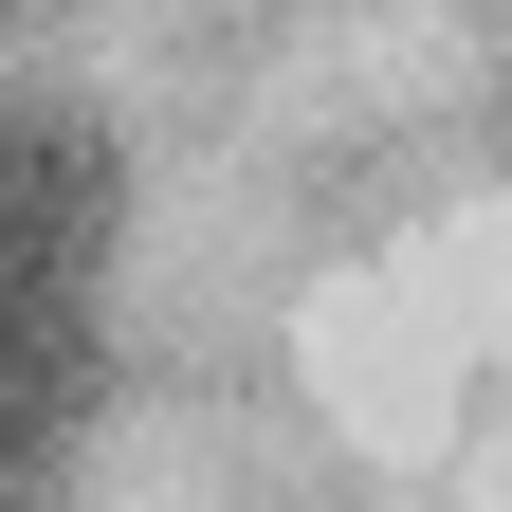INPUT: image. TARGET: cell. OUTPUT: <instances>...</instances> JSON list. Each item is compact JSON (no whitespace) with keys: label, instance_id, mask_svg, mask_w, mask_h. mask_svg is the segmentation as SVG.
I'll use <instances>...</instances> for the list:
<instances>
[{"label":"cell","instance_id":"6da1fadb","mask_svg":"<svg viewBox=\"0 0 512 512\" xmlns=\"http://www.w3.org/2000/svg\"><path fill=\"white\" fill-rule=\"evenodd\" d=\"M110 238L128 165L92 110H0V512H55L110 403Z\"/></svg>","mask_w":512,"mask_h":512}]
</instances>
